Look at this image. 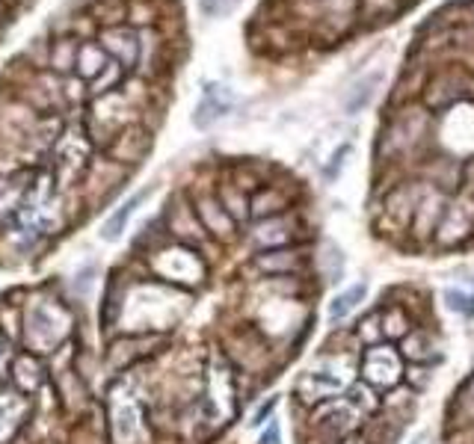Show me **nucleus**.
Instances as JSON below:
<instances>
[{"instance_id":"obj_1","label":"nucleus","mask_w":474,"mask_h":444,"mask_svg":"<svg viewBox=\"0 0 474 444\" xmlns=\"http://www.w3.org/2000/svg\"><path fill=\"white\" fill-rule=\"evenodd\" d=\"M187 308V293L172 284H134L125 297H122L119 320L130 335H146V332H163Z\"/></svg>"},{"instance_id":"obj_2","label":"nucleus","mask_w":474,"mask_h":444,"mask_svg":"<svg viewBox=\"0 0 474 444\" xmlns=\"http://www.w3.org/2000/svg\"><path fill=\"white\" fill-rule=\"evenodd\" d=\"M143 98L146 92L139 89L137 77H128L119 89L95 98L92 110H90V122H86V137L92 139V146L107 148L122 131L130 128V124H139Z\"/></svg>"},{"instance_id":"obj_3","label":"nucleus","mask_w":474,"mask_h":444,"mask_svg":"<svg viewBox=\"0 0 474 444\" xmlns=\"http://www.w3.org/2000/svg\"><path fill=\"white\" fill-rule=\"evenodd\" d=\"M54 184H57V178L45 172L33 178L28 199H24L21 210L15 213L12 228H10V237L15 240L19 249L36 246L39 240H45L48 234H54V231L63 226V213H59L54 202Z\"/></svg>"},{"instance_id":"obj_4","label":"nucleus","mask_w":474,"mask_h":444,"mask_svg":"<svg viewBox=\"0 0 474 444\" xmlns=\"http://www.w3.org/2000/svg\"><path fill=\"white\" fill-rule=\"evenodd\" d=\"M107 415H110V435L116 444L148 441L146 406H143V394H139V382L134 377L113 385L107 400Z\"/></svg>"},{"instance_id":"obj_5","label":"nucleus","mask_w":474,"mask_h":444,"mask_svg":"<svg viewBox=\"0 0 474 444\" xmlns=\"http://www.w3.org/2000/svg\"><path fill=\"white\" fill-rule=\"evenodd\" d=\"M72 311L54 299H36L24 314V341L33 353H54L72 337Z\"/></svg>"},{"instance_id":"obj_6","label":"nucleus","mask_w":474,"mask_h":444,"mask_svg":"<svg viewBox=\"0 0 474 444\" xmlns=\"http://www.w3.org/2000/svg\"><path fill=\"white\" fill-rule=\"evenodd\" d=\"M152 273L161 281L172 284V288L190 290V288H199V284L205 281L208 266L193 246L175 243V246L157 249V252L152 255Z\"/></svg>"},{"instance_id":"obj_7","label":"nucleus","mask_w":474,"mask_h":444,"mask_svg":"<svg viewBox=\"0 0 474 444\" xmlns=\"http://www.w3.org/2000/svg\"><path fill=\"white\" fill-rule=\"evenodd\" d=\"M365 415L350 403L347 397L327 400V403L312 408V435L327 444H344L359 426H362Z\"/></svg>"},{"instance_id":"obj_8","label":"nucleus","mask_w":474,"mask_h":444,"mask_svg":"<svg viewBox=\"0 0 474 444\" xmlns=\"http://www.w3.org/2000/svg\"><path fill=\"white\" fill-rule=\"evenodd\" d=\"M403 373H407V361L398 350V344H376L362 350V359H359V377L367 385H374L376 391H391L403 382Z\"/></svg>"},{"instance_id":"obj_9","label":"nucleus","mask_w":474,"mask_h":444,"mask_svg":"<svg viewBox=\"0 0 474 444\" xmlns=\"http://www.w3.org/2000/svg\"><path fill=\"white\" fill-rule=\"evenodd\" d=\"M92 163V139L81 131H66L54 146V178L59 186H68Z\"/></svg>"},{"instance_id":"obj_10","label":"nucleus","mask_w":474,"mask_h":444,"mask_svg":"<svg viewBox=\"0 0 474 444\" xmlns=\"http://www.w3.org/2000/svg\"><path fill=\"white\" fill-rule=\"evenodd\" d=\"M353 385L350 377H341V373L332 370H320V368H309L305 373H300L294 385V397L300 400L305 408H314L327 400H336L341 394H347V388Z\"/></svg>"},{"instance_id":"obj_11","label":"nucleus","mask_w":474,"mask_h":444,"mask_svg":"<svg viewBox=\"0 0 474 444\" xmlns=\"http://www.w3.org/2000/svg\"><path fill=\"white\" fill-rule=\"evenodd\" d=\"M252 270L261 279H294L309 270V252L296 246H279V249H261L252 255Z\"/></svg>"},{"instance_id":"obj_12","label":"nucleus","mask_w":474,"mask_h":444,"mask_svg":"<svg viewBox=\"0 0 474 444\" xmlns=\"http://www.w3.org/2000/svg\"><path fill=\"white\" fill-rule=\"evenodd\" d=\"M474 237V199L447 202L445 217L438 222L433 243L438 249H456Z\"/></svg>"},{"instance_id":"obj_13","label":"nucleus","mask_w":474,"mask_h":444,"mask_svg":"<svg viewBox=\"0 0 474 444\" xmlns=\"http://www.w3.org/2000/svg\"><path fill=\"white\" fill-rule=\"evenodd\" d=\"M300 231H303V219L296 217L294 210H288V213H279V217L256 219V228H252V243H256V252H261V249L296 246Z\"/></svg>"},{"instance_id":"obj_14","label":"nucleus","mask_w":474,"mask_h":444,"mask_svg":"<svg viewBox=\"0 0 474 444\" xmlns=\"http://www.w3.org/2000/svg\"><path fill=\"white\" fill-rule=\"evenodd\" d=\"M398 350L407 364H438L445 353V341L436 326L415 323V329L398 341Z\"/></svg>"},{"instance_id":"obj_15","label":"nucleus","mask_w":474,"mask_h":444,"mask_svg":"<svg viewBox=\"0 0 474 444\" xmlns=\"http://www.w3.org/2000/svg\"><path fill=\"white\" fill-rule=\"evenodd\" d=\"M99 44L107 51V57L113 62H119L125 71H134L139 62V30L128 24L119 27H104L99 36Z\"/></svg>"},{"instance_id":"obj_16","label":"nucleus","mask_w":474,"mask_h":444,"mask_svg":"<svg viewBox=\"0 0 474 444\" xmlns=\"http://www.w3.org/2000/svg\"><path fill=\"white\" fill-rule=\"evenodd\" d=\"M424 190H421L418 184H394L389 193H385L383 199V213L389 217L398 228H409L412 217H415V208L421 204V199H424Z\"/></svg>"},{"instance_id":"obj_17","label":"nucleus","mask_w":474,"mask_h":444,"mask_svg":"<svg viewBox=\"0 0 474 444\" xmlns=\"http://www.w3.org/2000/svg\"><path fill=\"white\" fill-rule=\"evenodd\" d=\"M193 208H196L201 226H205V231L210 237H217V240H234L237 237V222L232 219V213L223 208V202L217 199V193L196 195Z\"/></svg>"},{"instance_id":"obj_18","label":"nucleus","mask_w":474,"mask_h":444,"mask_svg":"<svg viewBox=\"0 0 474 444\" xmlns=\"http://www.w3.org/2000/svg\"><path fill=\"white\" fill-rule=\"evenodd\" d=\"M445 208H447V199L442 193L438 190L427 193L415 208V217H412V222H409L412 240H418V243H433L438 222H442V217H445Z\"/></svg>"},{"instance_id":"obj_19","label":"nucleus","mask_w":474,"mask_h":444,"mask_svg":"<svg viewBox=\"0 0 474 444\" xmlns=\"http://www.w3.org/2000/svg\"><path fill=\"white\" fill-rule=\"evenodd\" d=\"M232 107H234L232 89L219 86V83H208L205 86V95H201V101L196 104V110H193V124H196L199 131H208L217 119L228 115V110H232Z\"/></svg>"},{"instance_id":"obj_20","label":"nucleus","mask_w":474,"mask_h":444,"mask_svg":"<svg viewBox=\"0 0 474 444\" xmlns=\"http://www.w3.org/2000/svg\"><path fill=\"white\" fill-rule=\"evenodd\" d=\"M166 226H170V231L181 240L184 246L199 243V240H205V234H208L205 226H201L196 208H190V204L184 202V199H175L170 204V213H166Z\"/></svg>"},{"instance_id":"obj_21","label":"nucleus","mask_w":474,"mask_h":444,"mask_svg":"<svg viewBox=\"0 0 474 444\" xmlns=\"http://www.w3.org/2000/svg\"><path fill=\"white\" fill-rule=\"evenodd\" d=\"M462 86H465L462 75H456V71H442V75H436L427 83L424 104L433 113H442V110H447V107H454L456 101H462V98H465Z\"/></svg>"},{"instance_id":"obj_22","label":"nucleus","mask_w":474,"mask_h":444,"mask_svg":"<svg viewBox=\"0 0 474 444\" xmlns=\"http://www.w3.org/2000/svg\"><path fill=\"white\" fill-rule=\"evenodd\" d=\"M148 148H152V133H148L143 124H130V128L122 131L107 146L110 157L116 160V163H139Z\"/></svg>"},{"instance_id":"obj_23","label":"nucleus","mask_w":474,"mask_h":444,"mask_svg":"<svg viewBox=\"0 0 474 444\" xmlns=\"http://www.w3.org/2000/svg\"><path fill=\"white\" fill-rule=\"evenodd\" d=\"M291 190L282 184H265L252 193V219H267V217H279V213L291 210Z\"/></svg>"},{"instance_id":"obj_24","label":"nucleus","mask_w":474,"mask_h":444,"mask_svg":"<svg viewBox=\"0 0 474 444\" xmlns=\"http://www.w3.org/2000/svg\"><path fill=\"white\" fill-rule=\"evenodd\" d=\"M28 412H30L28 394H15V391H4L0 394V444H6L21 430Z\"/></svg>"},{"instance_id":"obj_25","label":"nucleus","mask_w":474,"mask_h":444,"mask_svg":"<svg viewBox=\"0 0 474 444\" xmlns=\"http://www.w3.org/2000/svg\"><path fill=\"white\" fill-rule=\"evenodd\" d=\"M380 314H383V335H385V341H389V344H398L400 337H407L418 323L415 314H412V311L398 299L383 302Z\"/></svg>"},{"instance_id":"obj_26","label":"nucleus","mask_w":474,"mask_h":444,"mask_svg":"<svg viewBox=\"0 0 474 444\" xmlns=\"http://www.w3.org/2000/svg\"><path fill=\"white\" fill-rule=\"evenodd\" d=\"M163 62H166L163 36L157 33L154 27H143V30H139V62H137V68L143 71V75H154Z\"/></svg>"},{"instance_id":"obj_27","label":"nucleus","mask_w":474,"mask_h":444,"mask_svg":"<svg viewBox=\"0 0 474 444\" xmlns=\"http://www.w3.org/2000/svg\"><path fill=\"white\" fill-rule=\"evenodd\" d=\"M81 42L77 36H57L51 42V66L48 71H54L59 77H72V71L77 68V53H81Z\"/></svg>"},{"instance_id":"obj_28","label":"nucleus","mask_w":474,"mask_h":444,"mask_svg":"<svg viewBox=\"0 0 474 444\" xmlns=\"http://www.w3.org/2000/svg\"><path fill=\"white\" fill-rule=\"evenodd\" d=\"M217 199L223 202V208L232 213V219L241 226V222L252 219V195L247 190H241L234 181H225L217 186Z\"/></svg>"},{"instance_id":"obj_29","label":"nucleus","mask_w":474,"mask_h":444,"mask_svg":"<svg viewBox=\"0 0 474 444\" xmlns=\"http://www.w3.org/2000/svg\"><path fill=\"white\" fill-rule=\"evenodd\" d=\"M107 66H110L107 51H104L99 42L83 39V42H81V53H77V68H75V75L81 77V80H90V83H92V80L99 77Z\"/></svg>"},{"instance_id":"obj_30","label":"nucleus","mask_w":474,"mask_h":444,"mask_svg":"<svg viewBox=\"0 0 474 444\" xmlns=\"http://www.w3.org/2000/svg\"><path fill=\"white\" fill-rule=\"evenodd\" d=\"M415 406H418V394L407 385V382H400L398 388L389 391V397H383V412L394 417V421H400L403 426H407L409 417L415 415Z\"/></svg>"},{"instance_id":"obj_31","label":"nucleus","mask_w":474,"mask_h":444,"mask_svg":"<svg viewBox=\"0 0 474 444\" xmlns=\"http://www.w3.org/2000/svg\"><path fill=\"white\" fill-rule=\"evenodd\" d=\"M148 195V190L146 193H137V195H130V199L125 202V204H119V210H113L110 217H107V222L101 226V237L107 240V243H116V240L125 234V228H128V222H130V217L137 213V208L143 204V199Z\"/></svg>"},{"instance_id":"obj_32","label":"nucleus","mask_w":474,"mask_h":444,"mask_svg":"<svg viewBox=\"0 0 474 444\" xmlns=\"http://www.w3.org/2000/svg\"><path fill=\"white\" fill-rule=\"evenodd\" d=\"M383 71H371V75H365L362 80H356L353 86H350V92H347V101H344V113L347 115H356V113H362L367 104L374 101V95H376V86L383 83Z\"/></svg>"},{"instance_id":"obj_33","label":"nucleus","mask_w":474,"mask_h":444,"mask_svg":"<svg viewBox=\"0 0 474 444\" xmlns=\"http://www.w3.org/2000/svg\"><path fill=\"white\" fill-rule=\"evenodd\" d=\"M15 382H19L21 394H36V391L45 385V368H42V361L36 355H21V359H15Z\"/></svg>"},{"instance_id":"obj_34","label":"nucleus","mask_w":474,"mask_h":444,"mask_svg":"<svg viewBox=\"0 0 474 444\" xmlns=\"http://www.w3.org/2000/svg\"><path fill=\"white\" fill-rule=\"evenodd\" d=\"M365 297H367V284L365 281H359V284H353V288H347L344 293H338V297L329 302V323L341 326L359 305H362Z\"/></svg>"},{"instance_id":"obj_35","label":"nucleus","mask_w":474,"mask_h":444,"mask_svg":"<svg viewBox=\"0 0 474 444\" xmlns=\"http://www.w3.org/2000/svg\"><path fill=\"white\" fill-rule=\"evenodd\" d=\"M350 403H353L359 412H362L365 417H374V415H380V408H383V397L376 394V388L374 385H367V382H353V385L347 388V394H344Z\"/></svg>"},{"instance_id":"obj_36","label":"nucleus","mask_w":474,"mask_h":444,"mask_svg":"<svg viewBox=\"0 0 474 444\" xmlns=\"http://www.w3.org/2000/svg\"><path fill=\"white\" fill-rule=\"evenodd\" d=\"M353 332H356V337H359V344H362V350L383 344L385 335H383V314H380V308L367 311V314L356 323Z\"/></svg>"},{"instance_id":"obj_37","label":"nucleus","mask_w":474,"mask_h":444,"mask_svg":"<svg viewBox=\"0 0 474 444\" xmlns=\"http://www.w3.org/2000/svg\"><path fill=\"white\" fill-rule=\"evenodd\" d=\"M90 18L95 24H101V30L104 27H119V24H125L128 6L122 4V0H99V4L92 6Z\"/></svg>"},{"instance_id":"obj_38","label":"nucleus","mask_w":474,"mask_h":444,"mask_svg":"<svg viewBox=\"0 0 474 444\" xmlns=\"http://www.w3.org/2000/svg\"><path fill=\"white\" fill-rule=\"evenodd\" d=\"M436 364H407V373H403V382L415 391V394H424V391L433 385L436 377Z\"/></svg>"},{"instance_id":"obj_39","label":"nucleus","mask_w":474,"mask_h":444,"mask_svg":"<svg viewBox=\"0 0 474 444\" xmlns=\"http://www.w3.org/2000/svg\"><path fill=\"white\" fill-rule=\"evenodd\" d=\"M445 305L456 311V314L474 317V290H462V288H447L445 293Z\"/></svg>"},{"instance_id":"obj_40","label":"nucleus","mask_w":474,"mask_h":444,"mask_svg":"<svg viewBox=\"0 0 474 444\" xmlns=\"http://www.w3.org/2000/svg\"><path fill=\"white\" fill-rule=\"evenodd\" d=\"M329 264V273H327V281H336L341 279V273H344V255H341L338 246L332 243H323V255L318 258V266L323 270V266Z\"/></svg>"},{"instance_id":"obj_41","label":"nucleus","mask_w":474,"mask_h":444,"mask_svg":"<svg viewBox=\"0 0 474 444\" xmlns=\"http://www.w3.org/2000/svg\"><path fill=\"white\" fill-rule=\"evenodd\" d=\"M350 155V146L344 142V146H338L336 151H332V157H329V163L327 169H323V175H327V181H336V178L341 175V169H344V160Z\"/></svg>"},{"instance_id":"obj_42","label":"nucleus","mask_w":474,"mask_h":444,"mask_svg":"<svg viewBox=\"0 0 474 444\" xmlns=\"http://www.w3.org/2000/svg\"><path fill=\"white\" fill-rule=\"evenodd\" d=\"M362 6L371 15L383 18V15H394L400 9V0H362Z\"/></svg>"},{"instance_id":"obj_43","label":"nucleus","mask_w":474,"mask_h":444,"mask_svg":"<svg viewBox=\"0 0 474 444\" xmlns=\"http://www.w3.org/2000/svg\"><path fill=\"white\" fill-rule=\"evenodd\" d=\"M234 4H237V0H201V9H205L208 15L219 18V15L232 12V9H234Z\"/></svg>"},{"instance_id":"obj_44","label":"nucleus","mask_w":474,"mask_h":444,"mask_svg":"<svg viewBox=\"0 0 474 444\" xmlns=\"http://www.w3.org/2000/svg\"><path fill=\"white\" fill-rule=\"evenodd\" d=\"M276 403H279V400H276V397H270L267 403L256 412V417H252V426H261V424L273 421V408H276Z\"/></svg>"},{"instance_id":"obj_45","label":"nucleus","mask_w":474,"mask_h":444,"mask_svg":"<svg viewBox=\"0 0 474 444\" xmlns=\"http://www.w3.org/2000/svg\"><path fill=\"white\" fill-rule=\"evenodd\" d=\"M258 444H282V430H279V424H276V417L270 421V426L265 430V435H261V441Z\"/></svg>"},{"instance_id":"obj_46","label":"nucleus","mask_w":474,"mask_h":444,"mask_svg":"<svg viewBox=\"0 0 474 444\" xmlns=\"http://www.w3.org/2000/svg\"><path fill=\"white\" fill-rule=\"evenodd\" d=\"M6 359H10V350H6V341H4V335H0V370H4Z\"/></svg>"},{"instance_id":"obj_47","label":"nucleus","mask_w":474,"mask_h":444,"mask_svg":"<svg viewBox=\"0 0 474 444\" xmlns=\"http://www.w3.org/2000/svg\"><path fill=\"white\" fill-rule=\"evenodd\" d=\"M409 444H430V432H421V435H415Z\"/></svg>"},{"instance_id":"obj_48","label":"nucleus","mask_w":474,"mask_h":444,"mask_svg":"<svg viewBox=\"0 0 474 444\" xmlns=\"http://www.w3.org/2000/svg\"><path fill=\"white\" fill-rule=\"evenodd\" d=\"M6 21V0H0V24Z\"/></svg>"},{"instance_id":"obj_49","label":"nucleus","mask_w":474,"mask_h":444,"mask_svg":"<svg viewBox=\"0 0 474 444\" xmlns=\"http://www.w3.org/2000/svg\"><path fill=\"white\" fill-rule=\"evenodd\" d=\"M4 186H6V181H4V175H0V190H4Z\"/></svg>"},{"instance_id":"obj_50","label":"nucleus","mask_w":474,"mask_h":444,"mask_svg":"<svg viewBox=\"0 0 474 444\" xmlns=\"http://www.w3.org/2000/svg\"><path fill=\"white\" fill-rule=\"evenodd\" d=\"M469 9H471V15H474V0H471V6H469Z\"/></svg>"},{"instance_id":"obj_51","label":"nucleus","mask_w":474,"mask_h":444,"mask_svg":"<svg viewBox=\"0 0 474 444\" xmlns=\"http://www.w3.org/2000/svg\"><path fill=\"white\" fill-rule=\"evenodd\" d=\"M6 4H12V0H6Z\"/></svg>"}]
</instances>
